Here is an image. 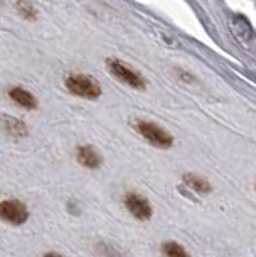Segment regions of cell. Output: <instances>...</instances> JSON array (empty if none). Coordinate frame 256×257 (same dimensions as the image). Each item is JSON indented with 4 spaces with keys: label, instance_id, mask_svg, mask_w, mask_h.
Listing matches in <instances>:
<instances>
[{
    "label": "cell",
    "instance_id": "277c9868",
    "mask_svg": "<svg viewBox=\"0 0 256 257\" xmlns=\"http://www.w3.org/2000/svg\"><path fill=\"white\" fill-rule=\"evenodd\" d=\"M107 68L110 71V74L116 77L118 80H121L123 84L129 85L131 88H135V90H143L147 87L145 79L142 77V74L139 71L132 69L131 66L118 58H108L107 60Z\"/></svg>",
    "mask_w": 256,
    "mask_h": 257
},
{
    "label": "cell",
    "instance_id": "6da1fadb",
    "mask_svg": "<svg viewBox=\"0 0 256 257\" xmlns=\"http://www.w3.org/2000/svg\"><path fill=\"white\" fill-rule=\"evenodd\" d=\"M65 88L74 96L84 100H99L102 96V85L97 79L82 72H73L65 77Z\"/></svg>",
    "mask_w": 256,
    "mask_h": 257
},
{
    "label": "cell",
    "instance_id": "52a82bcc",
    "mask_svg": "<svg viewBox=\"0 0 256 257\" xmlns=\"http://www.w3.org/2000/svg\"><path fill=\"white\" fill-rule=\"evenodd\" d=\"M0 125H2L4 132L12 137V139H26L29 137V127L25 120H21L10 114H2L0 116Z\"/></svg>",
    "mask_w": 256,
    "mask_h": 257
},
{
    "label": "cell",
    "instance_id": "5b68a950",
    "mask_svg": "<svg viewBox=\"0 0 256 257\" xmlns=\"http://www.w3.org/2000/svg\"><path fill=\"white\" fill-rule=\"evenodd\" d=\"M124 206L127 209V212L140 222H147L153 215V209H151L150 201L145 196L139 195V193L134 191L127 193L124 196Z\"/></svg>",
    "mask_w": 256,
    "mask_h": 257
},
{
    "label": "cell",
    "instance_id": "4fadbf2b",
    "mask_svg": "<svg viewBox=\"0 0 256 257\" xmlns=\"http://www.w3.org/2000/svg\"><path fill=\"white\" fill-rule=\"evenodd\" d=\"M254 188H256V183H254Z\"/></svg>",
    "mask_w": 256,
    "mask_h": 257
},
{
    "label": "cell",
    "instance_id": "9c48e42d",
    "mask_svg": "<svg viewBox=\"0 0 256 257\" xmlns=\"http://www.w3.org/2000/svg\"><path fill=\"white\" fill-rule=\"evenodd\" d=\"M182 182L186 183L190 190H194L195 193H200V195H208V193L213 190L210 182L205 180L203 177L195 175V174H186L182 177Z\"/></svg>",
    "mask_w": 256,
    "mask_h": 257
},
{
    "label": "cell",
    "instance_id": "ba28073f",
    "mask_svg": "<svg viewBox=\"0 0 256 257\" xmlns=\"http://www.w3.org/2000/svg\"><path fill=\"white\" fill-rule=\"evenodd\" d=\"M76 159L82 167L91 169V171L99 169L103 163L100 153L95 150L92 145H79L76 148Z\"/></svg>",
    "mask_w": 256,
    "mask_h": 257
},
{
    "label": "cell",
    "instance_id": "30bf717a",
    "mask_svg": "<svg viewBox=\"0 0 256 257\" xmlns=\"http://www.w3.org/2000/svg\"><path fill=\"white\" fill-rule=\"evenodd\" d=\"M15 10L20 15V18H23L25 21L33 23L39 18V10L31 2H17L15 4Z\"/></svg>",
    "mask_w": 256,
    "mask_h": 257
},
{
    "label": "cell",
    "instance_id": "3957f363",
    "mask_svg": "<svg viewBox=\"0 0 256 257\" xmlns=\"http://www.w3.org/2000/svg\"><path fill=\"white\" fill-rule=\"evenodd\" d=\"M31 211L25 201L18 198H7L0 201V220L12 225V227H23L28 223Z\"/></svg>",
    "mask_w": 256,
    "mask_h": 257
},
{
    "label": "cell",
    "instance_id": "7a4b0ae2",
    "mask_svg": "<svg viewBox=\"0 0 256 257\" xmlns=\"http://www.w3.org/2000/svg\"><path fill=\"white\" fill-rule=\"evenodd\" d=\"M132 125L135 128V132L140 137H143L150 145H153V147L161 148V150H167L173 147V143H174L173 135L161 125L150 122V120H142V119H135Z\"/></svg>",
    "mask_w": 256,
    "mask_h": 257
},
{
    "label": "cell",
    "instance_id": "8fae6325",
    "mask_svg": "<svg viewBox=\"0 0 256 257\" xmlns=\"http://www.w3.org/2000/svg\"><path fill=\"white\" fill-rule=\"evenodd\" d=\"M161 254L164 257H190L186 247H182L176 241H166L161 244Z\"/></svg>",
    "mask_w": 256,
    "mask_h": 257
},
{
    "label": "cell",
    "instance_id": "8992f818",
    "mask_svg": "<svg viewBox=\"0 0 256 257\" xmlns=\"http://www.w3.org/2000/svg\"><path fill=\"white\" fill-rule=\"evenodd\" d=\"M7 95H9V98L15 104H18L20 108L26 109V111H36L39 108L37 96L21 85H12L9 90H7Z\"/></svg>",
    "mask_w": 256,
    "mask_h": 257
},
{
    "label": "cell",
    "instance_id": "7c38bea8",
    "mask_svg": "<svg viewBox=\"0 0 256 257\" xmlns=\"http://www.w3.org/2000/svg\"><path fill=\"white\" fill-rule=\"evenodd\" d=\"M42 257H65V255H61L60 252H53V251H50V252L42 254Z\"/></svg>",
    "mask_w": 256,
    "mask_h": 257
}]
</instances>
